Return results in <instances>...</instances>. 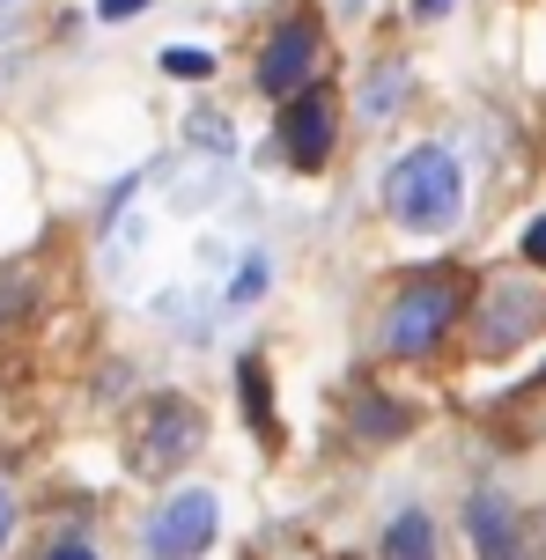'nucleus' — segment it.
Instances as JSON below:
<instances>
[{"label":"nucleus","mask_w":546,"mask_h":560,"mask_svg":"<svg viewBox=\"0 0 546 560\" xmlns=\"http://www.w3.org/2000/svg\"><path fill=\"white\" fill-rule=\"evenodd\" d=\"M214 524H222V502L207 494V487H185L171 502L148 516V560H200L214 546Z\"/></svg>","instance_id":"nucleus-6"},{"label":"nucleus","mask_w":546,"mask_h":560,"mask_svg":"<svg viewBox=\"0 0 546 560\" xmlns=\"http://www.w3.org/2000/svg\"><path fill=\"white\" fill-rule=\"evenodd\" d=\"M384 214L406 229V236H451L465 214V170L443 140H421L406 148L399 163L384 170Z\"/></svg>","instance_id":"nucleus-2"},{"label":"nucleus","mask_w":546,"mask_h":560,"mask_svg":"<svg viewBox=\"0 0 546 560\" xmlns=\"http://www.w3.org/2000/svg\"><path fill=\"white\" fill-rule=\"evenodd\" d=\"M465 332H473V354L480 362H502L546 332V288L532 273H495L465 295Z\"/></svg>","instance_id":"nucleus-3"},{"label":"nucleus","mask_w":546,"mask_h":560,"mask_svg":"<svg viewBox=\"0 0 546 560\" xmlns=\"http://www.w3.org/2000/svg\"><path fill=\"white\" fill-rule=\"evenodd\" d=\"M465 295H473V280H465L458 266H429V273H406L399 288H392L384 317H376V354H392V362H429L435 347L458 332Z\"/></svg>","instance_id":"nucleus-1"},{"label":"nucleus","mask_w":546,"mask_h":560,"mask_svg":"<svg viewBox=\"0 0 546 560\" xmlns=\"http://www.w3.org/2000/svg\"><path fill=\"white\" fill-rule=\"evenodd\" d=\"M8 538H15V494L0 487V546H8Z\"/></svg>","instance_id":"nucleus-20"},{"label":"nucleus","mask_w":546,"mask_h":560,"mask_svg":"<svg viewBox=\"0 0 546 560\" xmlns=\"http://www.w3.org/2000/svg\"><path fill=\"white\" fill-rule=\"evenodd\" d=\"M333 140H340V104H333V89H295L281 104V155L295 170H325L333 163Z\"/></svg>","instance_id":"nucleus-7"},{"label":"nucleus","mask_w":546,"mask_h":560,"mask_svg":"<svg viewBox=\"0 0 546 560\" xmlns=\"http://www.w3.org/2000/svg\"><path fill=\"white\" fill-rule=\"evenodd\" d=\"M518 252H524V266H546V214H539L532 229H524V244H518Z\"/></svg>","instance_id":"nucleus-17"},{"label":"nucleus","mask_w":546,"mask_h":560,"mask_svg":"<svg viewBox=\"0 0 546 560\" xmlns=\"http://www.w3.org/2000/svg\"><path fill=\"white\" fill-rule=\"evenodd\" d=\"M200 443H207V413L177 392L141 398L133 420H126V465H133V479H171L185 457H200Z\"/></svg>","instance_id":"nucleus-4"},{"label":"nucleus","mask_w":546,"mask_h":560,"mask_svg":"<svg viewBox=\"0 0 546 560\" xmlns=\"http://www.w3.org/2000/svg\"><path fill=\"white\" fill-rule=\"evenodd\" d=\"M30 310H37V273L30 266H0V339L23 332Z\"/></svg>","instance_id":"nucleus-11"},{"label":"nucleus","mask_w":546,"mask_h":560,"mask_svg":"<svg viewBox=\"0 0 546 560\" xmlns=\"http://www.w3.org/2000/svg\"><path fill=\"white\" fill-rule=\"evenodd\" d=\"M465 532H473V553L480 560H518L524 553L518 516H510L502 494H473V502H465Z\"/></svg>","instance_id":"nucleus-8"},{"label":"nucleus","mask_w":546,"mask_h":560,"mask_svg":"<svg viewBox=\"0 0 546 560\" xmlns=\"http://www.w3.org/2000/svg\"><path fill=\"white\" fill-rule=\"evenodd\" d=\"M406 428H414V406H399V398H384V392L355 398V435H362V443H392Z\"/></svg>","instance_id":"nucleus-10"},{"label":"nucleus","mask_w":546,"mask_h":560,"mask_svg":"<svg viewBox=\"0 0 546 560\" xmlns=\"http://www.w3.org/2000/svg\"><path fill=\"white\" fill-rule=\"evenodd\" d=\"M384 560H435V524L421 516V509L392 516V532H384Z\"/></svg>","instance_id":"nucleus-12"},{"label":"nucleus","mask_w":546,"mask_h":560,"mask_svg":"<svg viewBox=\"0 0 546 560\" xmlns=\"http://www.w3.org/2000/svg\"><path fill=\"white\" fill-rule=\"evenodd\" d=\"M37 560H96V553H89L82 538H53V546H45V553H37Z\"/></svg>","instance_id":"nucleus-19"},{"label":"nucleus","mask_w":546,"mask_h":560,"mask_svg":"<svg viewBox=\"0 0 546 560\" xmlns=\"http://www.w3.org/2000/svg\"><path fill=\"white\" fill-rule=\"evenodd\" d=\"M236 398H244V413H252V428H259V443L281 450V420H274V392H266V362L259 354L236 362Z\"/></svg>","instance_id":"nucleus-9"},{"label":"nucleus","mask_w":546,"mask_h":560,"mask_svg":"<svg viewBox=\"0 0 546 560\" xmlns=\"http://www.w3.org/2000/svg\"><path fill=\"white\" fill-rule=\"evenodd\" d=\"M443 8H451V0H414V23H435Z\"/></svg>","instance_id":"nucleus-21"},{"label":"nucleus","mask_w":546,"mask_h":560,"mask_svg":"<svg viewBox=\"0 0 546 560\" xmlns=\"http://www.w3.org/2000/svg\"><path fill=\"white\" fill-rule=\"evenodd\" d=\"M141 8H148V0H96V15H104V23H133Z\"/></svg>","instance_id":"nucleus-18"},{"label":"nucleus","mask_w":546,"mask_h":560,"mask_svg":"<svg viewBox=\"0 0 546 560\" xmlns=\"http://www.w3.org/2000/svg\"><path fill=\"white\" fill-rule=\"evenodd\" d=\"M0 8H8V0H0Z\"/></svg>","instance_id":"nucleus-22"},{"label":"nucleus","mask_w":546,"mask_h":560,"mask_svg":"<svg viewBox=\"0 0 546 560\" xmlns=\"http://www.w3.org/2000/svg\"><path fill=\"white\" fill-rule=\"evenodd\" d=\"M259 295H266V258L252 252V258H244V266L230 273V303H236V310H252Z\"/></svg>","instance_id":"nucleus-15"},{"label":"nucleus","mask_w":546,"mask_h":560,"mask_svg":"<svg viewBox=\"0 0 546 560\" xmlns=\"http://www.w3.org/2000/svg\"><path fill=\"white\" fill-rule=\"evenodd\" d=\"M185 140H200L207 155H230V148H236V133H230V118H222V112H193V118H185Z\"/></svg>","instance_id":"nucleus-13"},{"label":"nucleus","mask_w":546,"mask_h":560,"mask_svg":"<svg viewBox=\"0 0 546 560\" xmlns=\"http://www.w3.org/2000/svg\"><path fill=\"white\" fill-rule=\"evenodd\" d=\"M399 89H406V74H399V59H392V67L376 74V89H370V104H362V112H370V118H392V104H399Z\"/></svg>","instance_id":"nucleus-16"},{"label":"nucleus","mask_w":546,"mask_h":560,"mask_svg":"<svg viewBox=\"0 0 546 560\" xmlns=\"http://www.w3.org/2000/svg\"><path fill=\"white\" fill-rule=\"evenodd\" d=\"M317 74H325V30H317L311 15H281V23L266 30L259 74H252V82H259L274 104H288V96H295V89H311Z\"/></svg>","instance_id":"nucleus-5"},{"label":"nucleus","mask_w":546,"mask_h":560,"mask_svg":"<svg viewBox=\"0 0 546 560\" xmlns=\"http://www.w3.org/2000/svg\"><path fill=\"white\" fill-rule=\"evenodd\" d=\"M163 74H177V82H207V74H214V52H200V45H171V52H163Z\"/></svg>","instance_id":"nucleus-14"}]
</instances>
